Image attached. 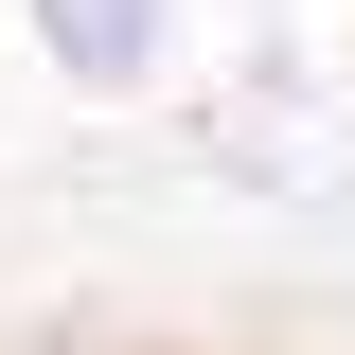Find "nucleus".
Returning a JSON list of instances; mask_svg holds the SVG:
<instances>
[{"label":"nucleus","instance_id":"obj_1","mask_svg":"<svg viewBox=\"0 0 355 355\" xmlns=\"http://www.w3.org/2000/svg\"><path fill=\"white\" fill-rule=\"evenodd\" d=\"M36 53H53L71 89H160L178 0H36Z\"/></svg>","mask_w":355,"mask_h":355}]
</instances>
